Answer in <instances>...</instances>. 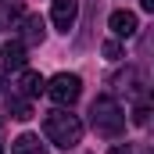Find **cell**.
<instances>
[{"mask_svg":"<svg viewBox=\"0 0 154 154\" xmlns=\"http://www.w3.org/2000/svg\"><path fill=\"white\" fill-rule=\"evenodd\" d=\"M43 133H47V140H50L54 147L72 151L79 140H82V122H79V115H72L68 108H54L50 115L43 118Z\"/></svg>","mask_w":154,"mask_h":154,"instance_id":"obj_1","label":"cell"},{"mask_svg":"<svg viewBox=\"0 0 154 154\" xmlns=\"http://www.w3.org/2000/svg\"><path fill=\"white\" fill-rule=\"evenodd\" d=\"M90 122L100 136H122V129H125V115L115 97H97L90 104Z\"/></svg>","mask_w":154,"mask_h":154,"instance_id":"obj_2","label":"cell"},{"mask_svg":"<svg viewBox=\"0 0 154 154\" xmlns=\"http://www.w3.org/2000/svg\"><path fill=\"white\" fill-rule=\"evenodd\" d=\"M47 93L57 108H72L79 97H82V79L75 72H57V75L47 82Z\"/></svg>","mask_w":154,"mask_h":154,"instance_id":"obj_3","label":"cell"},{"mask_svg":"<svg viewBox=\"0 0 154 154\" xmlns=\"http://www.w3.org/2000/svg\"><path fill=\"white\" fill-rule=\"evenodd\" d=\"M50 22L57 32H72L79 22V0H50Z\"/></svg>","mask_w":154,"mask_h":154,"instance_id":"obj_4","label":"cell"},{"mask_svg":"<svg viewBox=\"0 0 154 154\" xmlns=\"http://www.w3.org/2000/svg\"><path fill=\"white\" fill-rule=\"evenodd\" d=\"M108 25H111V32H115L118 39H129V36H136V29H140V22H136V14L133 11H111V18H108Z\"/></svg>","mask_w":154,"mask_h":154,"instance_id":"obj_5","label":"cell"},{"mask_svg":"<svg viewBox=\"0 0 154 154\" xmlns=\"http://www.w3.org/2000/svg\"><path fill=\"white\" fill-rule=\"evenodd\" d=\"M0 57H4V68L22 72V68H25V43H22V39H7V43L0 47Z\"/></svg>","mask_w":154,"mask_h":154,"instance_id":"obj_6","label":"cell"},{"mask_svg":"<svg viewBox=\"0 0 154 154\" xmlns=\"http://www.w3.org/2000/svg\"><path fill=\"white\" fill-rule=\"evenodd\" d=\"M18 86H22V93H25L29 100H32V97H39V93H47V79L39 75V72H32V68H22Z\"/></svg>","mask_w":154,"mask_h":154,"instance_id":"obj_7","label":"cell"},{"mask_svg":"<svg viewBox=\"0 0 154 154\" xmlns=\"http://www.w3.org/2000/svg\"><path fill=\"white\" fill-rule=\"evenodd\" d=\"M43 36H47V32H43V18H39V14H29V18L22 22V43H25V47H39Z\"/></svg>","mask_w":154,"mask_h":154,"instance_id":"obj_8","label":"cell"},{"mask_svg":"<svg viewBox=\"0 0 154 154\" xmlns=\"http://www.w3.org/2000/svg\"><path fill=\"white\" fill-rule=\"evenodd\" d=\"M7 115L14 118V122H29V118H32V104H29V97H25V93H22V97L11 93V97H7Z\"/></svg>","mask_w":154,"mask_h":154,"instance_id":"obj_9","label":"cell"},{"mask_svg":"<svg viewBox=\"0 0 154 154\" xmlns=\"http://www.w3.org/2000/svg\"><path fill=\"white\" fill-rule=\"evenodd\" d=\"M39 147H43V143H39V136H36V133H22V136L11 143V151H14V154H36Z\"/></svg>","mask_w":154,"mask_h":154,"instance_id":"obj_10","label":"cell"},{"mask_svg":"<svg viewBox=\"0 0 154 154\" xmlns=\"http://www.w3.org/2000/svg\"><path fill=\"white\" fill-rule=\"evenodd\" d=\"M100 54H104L108 61H118V57H122V43H118V39H108V43L100 47Z\"/></svg>","mask_w":154,"mask_h":154,"instance_id":"obj_11","label":"cell"},{"mask_svg":"<svg viewBox=\"0 0 154 154\" xmlns=\"http://www.w3.org/2000/svg\"><path fill=\"white\" fill-rule=\"evenodd\" d=\"M133 122H136V125H147V122H151V111H147L143 104H140V108H133Z\"/></svg>","mask_w":154,"mask_h":154,"instance_id":"obj_12","label":"cell"},{"mask_svg":"<svg viewBox=\"0 0 154 154\" xmlns=\"http://www.w3.org/2000/svg\"><path fill=\"white\" fill-rule=\"evenodd\" d=\"M147 129H151V140H147V151L154 154V122H147Z\"/></svg>","mask_w":154,"mask_h":154,"instance_id":"obj_13","label":"cell"},{"mask_svg":"<svg viewBox=\"0 0 154 154\" xmlns=\"http://www.w3.org/2000/svg\"><path fill=\"white\" fill-rule=\"evenodd\" d=\"M140 7H143L147 14H154V0H140Z\"/></svg>","mask_w":154,"mask_h":154,"instance_id":"obj_14","label":"cell"},{"mask_svg":"<svg viewBox=\"0 0 154 154\" xmlns=\"http://www.w3.org/2000/svg\"><path fill=\"white\" fill-rule=\"evenodd\" d=\"M0 154H4V133H0Z\"/></svg>","mask_w":154,"mask_h":154,"instance_id":"obj_15","label":"cell"},{"mask_svg":"<svg viewBox=\"0 0 154 154\" xmlns=\"http://www.w3.org/2000/svg\"><path fill=\"white\" fill-rule=\"evenodd\" d=\"M133 154H151V151H136V147H133Z\"/></svg>","mask_w":154,"mask_h":154,"instance_id":"obj_16","label":"cell"},{"mask_svg":"<svg viewBox=\"0 0 154 154\" xmlns=\"http://www.w3.org/2000/svg\"><path fill=\"white\" fill-rule=\"evenodd\" d=\"M151 104H154V86H151Z\"/></svg>","mask_w":154,"mask_h":154,"instance_id":"obj_17","label":"cell"},{"mask_svg":"<svg viewBox=\"0 0 154 154\" xmlns=\"http://www.w3.org/2000/svg\"><path fill=\"white\" fill-rule=\"evenodd\" d=\"M0 86H4V72H0Z\"/></svg>","mask_w":154,"mask_h":154,"instance_id":"obj_18","label":"cell"}]
</instances>
